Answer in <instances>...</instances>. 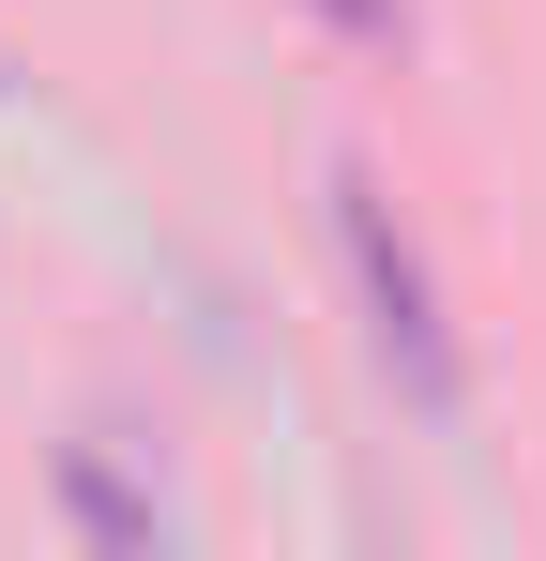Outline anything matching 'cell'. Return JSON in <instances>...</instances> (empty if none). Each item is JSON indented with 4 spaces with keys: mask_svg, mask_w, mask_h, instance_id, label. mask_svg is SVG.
Here are the masks:
<instances>
[{
    "mask_svg": "<svg viewBox=\"0 0 546 561\" xmlns=\"http://www.w3.org/2000/svg\"><path fill=\"white\" fill-rule=\"evenodd\" d=\"M334 243H350V288H364V350H379V379H395L425 425H455V410H470V350H455V319H441L425 243L395 228V197L364 183V168H334Z\"/></svg>",
    "mask_w": 546,
    "mask_h": 561,
    "instance_id": "1",
    "label": "cell"
},
{
    "mask_svg": "<svg viewBox=\"0 0 546 561\" xmlns=\"http://www.w3.org/2000/svg\"><path fill=\"white\" fill-rule=\"evenodd\" d=\"M0 92H15V77H0Z\"/></svg>",
    "mask_w": 546,
    "mask_h": 561,
    "instance_id": "2",
    "label": "cell"
}]
</instances>
